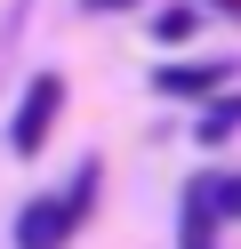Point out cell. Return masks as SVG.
<instances>
[{
  "instance_id": "30bf717a",
  "label": "cell",
  "mask_w": 241,
  "mask_h": 249,
  "mask_svg": "<svg viewBox=\"0 0 241 249\" xmlns=\"http://www.w3.org/2000/svg\"><path fill=\"white\" fill-rule=\"evenodd\" d=\"M209 249H217V241H209Z\"/></svg>"
},
{
  "instance_id": "5b68a950",
  "label": "cell",
  "mask_w": 241,
  "mask_h": 249,
  "mask_svg": "<svg viewBox=\"0 0 241 249\" xmlns=\"http://www.w3.org/2000/svg\"><path fill=\"white\" fill-rule=\"evenodd\" d=\"M193 33H201V0H169V8H153V40H161V49H185Z\"/></svg>"
},
{
  "instance_id": "277c9868",
  "label": "cell",
  "mask_w": 241,
  "mask_h": 249,
  "mask_svg": "<svg viewBox=\"0 0 241 249\" xmlns=\"http://www.w3.org/2000/svg\"><path fill=\"white\" fill-rule=\"evenodd\" d=\"M193 137H201V145H233V137H241V89L233 81L201 105V129H193Z\"/></svg>"
},
{
  "instance_id": "52a82bcc",
  "label": "cell",
  "mask_w": 241,
  "mask_h": 249,
  "mask_svg": "<svg viewBox=\"0 0 241 249\" xmlns=\"http://www.w3.org/2000/svg\"><path fill=\"white\" fill-rule=\"evenodd\" d=\"M64 193H73L80 209H96V161H80V169H73V185H64Z\"/></svg>"
},
{
  "instance_id": "3957f363",
  "label": "cell",
  "mask_w": 241,
  "mask_h": 249,
  "mask_svg": "<svg viewBox=\"0 0 241 249\" xmlns=\"http://www.w3.org/2000/svg\"><path fill=\"white\" fill-rule=\"evenodd\" d=\"M233 81V65L225 56H209V65H153V97H217V89Z\"/></svg>"
},
{
  "instance_id": "9c48e42d",
  "label": "cell",
  "mask_w": 241,
  "mask_h": 249,
  "mask_svg": "<svg viewBox=\"0 0 241 249\" xmlns=\"http://www.w3.org/2000/svg\"><path fill=\"white\" fill-rule=\"evenodd\" d=\"M80 8H129V0H80Z\"/></svg>"
},
{
  "instance_id": "ba28073f",
  "label": "cell",
  "mask_w": 241,
  "mask_h": 249,
  "mask_svg": "<svg viewBox=\"0 0 241 249\" xmlns=\"http://www.w3.org/2000/svg\"><path fill=\"white\" fill-rule=\"evenodd\" d=\"M201 8H209V17H233V24H241V0H201Z\"/></svg>"
},
{
  "instance_id": "6da1fadb",
  "label": "cell",
  "mask_w": 241,
  "mask_h": 249,
  "mask_svg": "<svg viewBox=\"0 0 241 249\" xmlns=\"http://www.w3.org/2000/svg\"><path fill=\"white\" fill-rule=\"evenodd\" d=\"M56 113H64V72H32L24 97H16V113H8V153H16V161H32V153L48 145Z\"/></svg>"
},
{
  "instance_id": "8992f818",
  "label": "cell",
  "mask_w": 241,
  "mask_h": 249,
  "mask_svg": "<svg viewBox=\"0 0 241 249\" xmlns=\"http://www.w3.org/2000/svg\"><path fill=\"white\" fill-rule=\"evenodd\" d=\"M209 193H217L225 225H241V169H233V177H209Z\"/></svg>"
},
{
  "instance_id": "7a4b0ae2",
  "label": "cell",
  "mask_w": 241,
  "mask_h": 249,
  "mask_svg": "<svg viewBox=\"0 0 241 249\" xmlns=\"http://www.w3.org/2000/svg\"><path fill=\"white\" fill-rule=\"evenodd\" d=\"M80 217L89 209H80L73 193H32L24 209H16V249H64L80 233Z\"/></svg>"
}]
</instances>
